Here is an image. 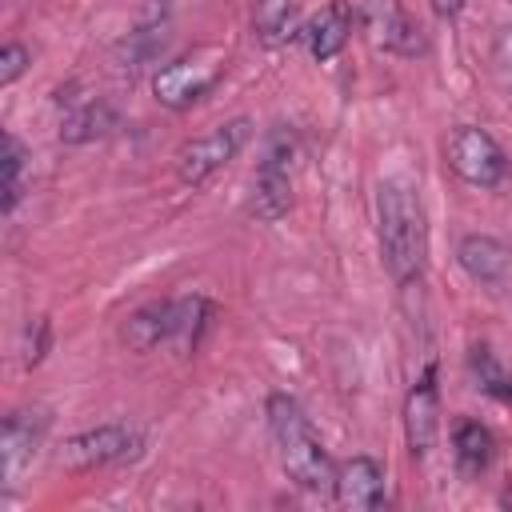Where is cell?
Listing matches in <instances>:
<instances>
[{"instance_id":"9","label":"cell","mask_w":512,"mask_h":512,"mask_svg":"<svg viewBox=\"0 0 512 512\" xmlns=\"http://www.w3.org/2000/svg\"><path fill=\"white\" fill-rule=\"evenodd\" d=\"M356 16L380 52H392V56H416L420 52V28L400 0H364Z\"/></svg>"},{"instance_id":"22","label":"cell","mask_w":512,"mask_h":512,"mask_svg":"<svg viewBox=\"0 0 512 512\" xmlns=\"http://www.w3.org/2000/svg\"><path fill=\"white\" fill-rule=\"evenodd\" d=\"M48 348V320H32L28 328V352H24V364H36Z\"/></svg>"},{"instance_id":"3","label":"cell","mask_w":512,"mask_h":512,"mask_svg":"<svg viewBox=\"0 0 512 512\" xmlns=\"http://www.w3.org/2000/svg\"><path fill=\"white\" fill-rule=\"evenodd\" d=\"M212 304L204 296H184V300H148L136 312H128L120 336L132 352H152L160 344H184L196 348V332L208 324Z\"/></svg>"},{"instance_id":"8","label":"cell","mask_w":512,"mask_h":512,"mask_svg":"<svg viewBox=\"0 0 512 512\" xmlns=\"http://www.w3.org/2000/svg\"><path fill=\"white\" fill-rule=\"evenodd\" d=\"M140 452V432L128 424H100L88 432H76L64 440L60 448V464L64 468H104V464H120L132 460Z\"/></svg>"},{"instance_id":"10","label":"cell","mask_w":512,"mask_h":512,"mask_svg":"<svg viewBox=\"0 0 512 512\" xmlns=\"http://www.w3.org/2000/svg\"><path fill=\"white\" fill-rule=\"evenodd\" d=\"M48 428V412L44 408H16L4 416V432H0V464H4V488H12L20 480V472L32 464L40 440Z\"/></svg>"},{"instance_id":"20","label":"cell","mask_w":512,"mask_h":512,"mask_svg":"<svg viewBox=\"0 0 512 512\" xmlns=\"http://www.w3.org/2000/svg\"><path fill=\"white\" fill-rule=\"evenodd\" d=\"M32 64V56H28V48L24 44H16V40H8L4 44V52H0V84L8 88V84H16L20 80V72Z\"/></svg>"},{"instance_id":"12","label":"cell","mask_w":512,"mask_h":512,"mask_svg":"<svg viewBox=\"0 0 512 512\" xmlns=\"http://www.w3.org/2000/svg\"><path fill=\"white\" fill-rule=\"evenodd\" d=\"M332 492L344 508L352 512H372L384 508V468L372 456H352L344 464H336L332 476Z\"/></svg>"},{"instance_id":"4","label":"cell","mask_w":512,"mask_h":512,"mask_svg":"<svg viewBox=\"0 0 512 512\" xmlns=\"http://www.w3.org/2000/svg\"><path fill=\"white\" fill-rule=\"evenodd\" d=\"M292 160H296V136L288 128H272L252 176V196H248V212L256 220L272 224L292 208Z\"/></svg>"},{"instance_id":"16","label":"cell","mask_w":512,"mask_h":512,"mask_svg":"<svg viewBox=\"0 0 512 512\" xmlns=\"http://www.w3.org/2000/svg\"><path fill=\"white\" fill-rule=\"evenodd\" d=\"M112 124H116V116L104 100H76V104H68V112L60 120V140L64 144H84V140L104 136Z\"/></svg>"},{"instance_id":"7","label":"cell","mask_w":512,"mask_h":512,"mask_svg":"<svg viewBox=\"0 0 512 512\" xmlns=\"http://www.w3.org/2000/svg\"><path fill=\"white\" fill-rule=\"evenodd\" d=\"M444 156H448V168L472 188H496L504 180V172H508L504 148L476 124L452 128V136L444 144Z\"/></svg>"},{"instance_id":"15","label":"cell","mask_w":512,"mask_h":512,"mask_svg":"<svg viewBox=\"0 0 512 512\" xmlns=\"http://www.w3.org/2000/svg\"><path fill=\"white\" fill-rule=\"evenodd\" d=\"M452 456H456L460 476H468V480L480 476V472H488V464H492V456H496L492 432H488L480 420H472V416L456 420V424H452Z\"/></svg>"},{"instance_id":"11","label":"cell","mask_w":512,"mask_h":512,"mask_svg":"<svg viewBox=\"0 0 512 512\" xmlns=\"http://www.w3.org/2000/svg\"><path fill=\"white\" fill-rule=\"evenodd\" d=\"M440 432V392H436V368L428 364L416 384L404 396V436L412 456H428Z\"/></svg>"},{"instance_id":"14","label":"cell","mask_w":512,"mask_h":512,"mask_svg":"<svg viewBox=\"0 0 512 512\" xmlns=\"http://www.w3.org/2000/svg\"><path fill=\"white\" fill-rule=\"evenodd\" d=\"M456 260H460V268H464L476 284H500V280L508 276V268H512V248L500 244L496 236L472 232V236L460 240Z\"/></svg>"},{"instance_id":"2","label":"cell","mask_w":512,"mask_h":512,"mask_svg":"<svg viewBox=\"0 0 512 512\" xmlns=\"http://www.w3.org/2000/svg\"><path fill=\"white\" fill-rule=\"evenodd\" d=\"M268 432H272L280 468L288 472L292 484H300L304 492H328L332 488L336 464H332L328 448L320 444V436L312 432L304 408L292 396H284V392L268 396Z\"/></svg>"},{"instance_id":"5","label":"cell","mask_w":512,"mask_h":512,"mask_svg":"<svg viewBox=\"0 0 512 512\" xmlns=\"http://www.w3.org/2000/svg\"><path fill=\"white\" fill-rule=\"evenodd\" d=\"M224 68H228V56H224L220 48H196V52H188V56L164 64V68L152 76V92H156V100H160L164 108L184 112V108H192L196 100H204V96L220 84Z\"/></svg>"},{"instance_id":"24","label":"cell","mask_w":512,"mask_h":512,"mask_svg":"<svg viewBox=\"0 0 512 512\" xmlns=\"http://www.w3.org/2000/svg\"><path fill=\"white\" fill-rule=\"evenodd\" d=\"M500 508H512V480H508L504 492H500Z\"/></svg>"},{"instance_id":"13","label":"cell","mask_w":512,"mask_h":512,"mask_svg":"<svg viewBox=\"0 0 512 512\" xmlns=\"http://www.w3.org/2000/svg\"><path fill=\"white\" fill-rule=\"evenodd\" d=\"M352 24H356V12H352V4L348 0H328L320 12H312L308 20H304V28L296 32L300 40H304V48L312 52V60H332L344 44H348V36H352Z\"/></svg>"},{"instance_id":"1","label":"cell","mask_w":512,"mask_h":512,"mask_svg":"<svg viewBox=\"0 0 512 512\" xmlns=\"http://www.w3.org/2000/svg\"><path fill=\"white\" fill-rule=\"evenodd\" d=\"M376 232L388 276L400 288L416 284L428 264V220L420 196L404 180H384L376 188Z\"/></svg>"},{"instance_id":"17","label":"cell","mask_w":512,"mask_h":512,"mask_svg":"<svg viewBox=\"0 0 512 512\" xmlns=\"http://www.w3.org/2000/svg\"><path fill=\"white\" fill-rule=\"evenodd\" d=\"M296 12H300V0H256L252 8V28L260 36V44H284L292 32H296Z\"/></svg>"},{"instance_id":"19","label":"cell","mask_w":512,"mask_h":512,"mask_svg":"<svg viewBox=\"0 0 512 512\" xmlns=\"http://www.w3.org/2000/svg\"><path fill=\"white\" fill-rule=\"evenodd\" d=\"M472 372H476L480 392H488L500 404H512V376L500 368V360L492 356V348H484V344L472 348Z\"/></svg>"},{"instance_id":"6","label":"cell","mask_w":512,"mask_h":512,"mask_svg":"<svg viewBox=\"0 0 512 512\" xmlns=\"http://www.w3.org/2000/svg\"><path fill=\"white\" fill-rule=\"evenodd\" d=\"M248 136H252V120L248 116H236V120H224L212 132L188 140L176 152V176H180V184H188V188L208 184L228 160H236V152L248 144Z\"/></svg>"},{"instance_id":"23","label":"cell","mask_w":512,"mask_h":512,"mask_svg":"<svg viewBox=\"0 0 512 512\" xmlns=\"http://www.w3.org/2000/svg\"><path fill=\"white\" fill-rule=\"evenodd\" d=\"M428 4H432L436 16H448V20L460 16V8H464V0H428Z\"/></svg>"},{"instance_id":"18","label":"cell","mask_w":512,"mask_h":512,"mask_svg":"<svg viewBox=\"0 0 512 512\" xmlns=\"http://www.w3.org/2000/svg\"><path fill=\"white\" fill-rule=\"evenodd\" d=\"M24 168H28V152L24 144L4 132V156H0V172H4V212H12L24 196Z\"/></svg>"},{"instance_id":"21","label":"cell","mask_w":512,"mask_h":512,"mask_svg":"<svg viewBox=\"0 0 512 512\" xmlns=\"http://www.w3.org/2000/svg\"><path fill=\"white\" fill-rule=\"evenodd\" d=\"M492 56H496L500 76L512 84V28H500V32H496V40H492Z\"/></svg>"}]
</instances>
